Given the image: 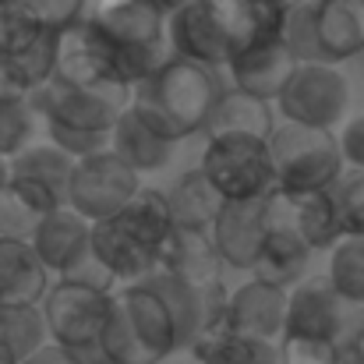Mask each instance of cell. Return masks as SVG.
<instances>
[{"label":"cell","instance_id":"28","mask_svg":"<svg viewBox=\"0 0 364 364\" xmlns=\"http://www.w3.org/2000/svg\"><path fill=\"white\" fill-rule=\"evenodd\" d=\"M141 283H149V287L159 294V301L166 304V311H170V318H173V326H177V343H181V350H191L195 340H198V333H202V294L191 290V287H184L181 279H173V276H166V272H152V276L141 279Z\"/></svg>","mask_w":364,"mask_h":364},{"label":"cell","instance_id":"40","mask_svg":"<svg viewBox=\"0 0 364 364\" xmlns=\"http://www.w3.org/2000/svg\"><path fill=\"white\" fill-rule=\"evenodd\" d=\"M350 354H354L358 364H364V322L354 329V336H350Z\"/></svg>","mask_w":364,"mask_h":364},{"label":"cell","instance_id":"11","mask_svg":"<svg viewBox=\"0 0 364 364\" xmlns=\"http://www.w3.org/2000/svg\"><path fill=\"white\" fill-rule=\"evenodd\" d=\"M75 159L53 145H28L14 159H7V191L18 195L36 216H50L68 209Z\"/></svg>","mask_w":364,"mask_h":364},{"label":"cell","instance_id":"3","mask_svg":"<svg viewBox=\"0 0 364 364\" xmlns=\"http://www.w3.org/2000/svg\"><path fill=\"white\" fill-rule=\"evenodd\" d=\"M82 21L117 53L127 89L166 60V11L156 0H89Z\"/></svg>","mask_w":364,"mask_h":364},{"label":"cell","instance_id":"13","mask_svg":"<svg viewBox=\"0 0 364 364\" xmlns=\"http://www.w3.org/2000/svg\"><path fill=\"white\" fill-rule=\"evenodd\" d=\"M265 230H290L311 251H333L343 241L329 191H272L262 202Z\"/></svg>","mask_w":364,"mask_h":364},{"label":"cell","instance_id":"7","mask_svg":"<svg viewBox=\"0 0 364 364\" xmlns=\"http://www.w3.org/2000/svg\"><path fill=\"white\" fill-rule=\"evenodd\" d=\"M138 191H141L138 173L121 156L103 149L96 156L75 159L71 188H68V209L78 213L89 223H100V220H110L114 213H121Z\"/></svg>","mask_w":364,"mask_h":364},{"label":"cell","instance_id":"21","mask_svg":"<svg viewBox=\"0 0 364 364\" xmlns=\"http://www.w3.org/2000/svg\"><path fill=\"white\" fill-rule=\"evenodd\" d=\"M117 297H121V304L127 308V315H131V322H134L141 343L156 354V361H166L170 354L181 350V343H177V326H173L166 304L159 301V294H156L149 283L121 287Z\"/></svg>","mask_w":364,"mask_h":364},{"label":"cell","instance_id":"5","mask_svg":"<svg viewBox=\"0 0 364 364\" xmlns=\"http://www.w3.org/2000/svg\"><path fill=\"white\" fill-rule=\"evenodd\" d=\"M198 170L209 177V184L220 191L223 202H265L276 191L269 141L262 138L247 134L209 138Z\"/></svg>","mask_w":364,"mask_h":364},{"label":"cell","instance_id":"43","mask_svg":"<svg viewBox=\"0 0 364 364\" xmlns=\"http://www.w3.org/2000/svg\"><path fill=\"white\" fill-rule=\"evenodd\" d=\"M347 364H358V361H354V358H350V361H347Z\"/></svg>","mask_w":364,"mask_h":364},{"label":"cell","instance_id":"32","mask_svg":"<svg viewBox=\"0 0 364 364\" xmlns=\"http://www.w3.org/2000/svg\"><path fill=\"white\" fill-rule=\"evenodd\" d=\"M343 237H364V170H343L329 188Z\"/></svg>","mask_w":364,"mask_h":364},{"label":"cell","instance_id":"18","mask_svg":"<svg viewBox=\"0 0 364 364\" xmlns=\"http://www.w3.org/2000/svg\"><path fill=\"white\" fill-rule=\"evenodd\" d=\"M223 265L230 269H255L262 244H265V220L262 202H227L209 230Z\"/></svg>","mask_w":364,"mask_h":364},{"label":"cell","instance_id":"34","mask_svg":"<svg viewBox=\"0 0 364 364\" xmlns=\"http://www.w3.org/2000/svg\"><path fill=\"white\" fill-rule=\"evenodd\" d=\"M7 4H14L32 25H39L43 32H53V36L78 25L89 7V0H7Z\"/></svg>","mask_w":364,"mask_h":364},{"label":"cell","instance_id":"20","mask_svg":"<svg viewBox=\"0 0 364 364\" xmlns=\"http://www.w3.org/2000/svg\"><path fill=\"white\" fill-rule=\"evenodd\" d=\"M315 32L326 64H343L364 53V0H318Z\"/></svg>","mask_w":364,"mask_h":364},{"label":"cell","instance_id":"9","mask_svg":"<svg viewBox=\"0 0 364 364\" xmlns=\"http://www.w3.org/2000/svg\"><path fill=\"white\" fill-rule=\"evenodd\" d=\"M276 107L287 124L333 131L350 107V82L333 64H301Z\"/></svg>","mask_w":364,"mask_h":364},{"label":"cell","instance_id":"44","mask_svg":"<svg viewBox=\"0 0 364 364\" xmlns=\"http://www.w3.org/2000/svg\"><path fill=\"white\" fill-rule=\"evenodd\" d=\"M0 4H7V0H0Z\"/></svg>","mask_w":364,"mask_h":364},{"label":"cell","instance_id":"24","mask_svg":"<svg viewBox=\"0 0 364 364\" xmlns=\"http://www.w3.org/2000/svg\"><path fill=\"white\" fill-rule=\"evenodd\" d=\"M110 152L121 156L134 173H149V170H163L173 159V141L159 138L127 103L110 131Z\"/></svg>","mask_w":364,"mask_h":364},{"label":"cell","instance_id":"37","mask_svg":"<svg viewBox=\"0 0 364 364\" xmlns=\"http://www.w3.org/2000/svg\"><path fill=\"white\" fill-rule=\"evenodd\" d=\"M340 138V152H343V163H350V170H364V114L350 117Z\"/></svg>","mask_w":364,"mask_h":364},{"label":"cell","instance_id":"29","mask_svg":"<svg viewBox=\"0 0 364 364\" xmlns=\"http://www.w3.org/2000/svg\"><path fill=\"white\" fill-rule=\"evenodd\" d=\"M100 347L107 354L110 364H159L156 354L141 343L127 308L121 304L117 290L110 294V311H107V326H103V336H100Z\"/></svg>","mask_w":364,"mask_h":364},{"label":"cell","instance_id":"12","mask_svg":"<svg viewBox=\"0 0 364 364\" xmlns=\"http://www.w3.org/2000/svg\"><path fill=\"white\" fill-rule=\"evenodd\" d=\"M53 78L64 85H75V89H89V92H127L131 96V89L124 85L117 53L85 21H78L57 36Z\"/></svg>","mask_w":364,"mask_h":364},{"label":"cell","instance_id":"25","mask_svg":"<svg viewBox=\"0 0 364 364\" xmlns=\"http://www.w3.org/2000/svg\"><path fill=\"white\" fill-rule=\"evenodd\" d=\"M202 131H205L209 138L247 134V138H262V141H269V134L276 131L272 103H262V100H255V96H244V92H237V89H223Z\"/></svg>","mask_w":364,"mask_h":364},{"label":"cell","instance_id":"15","mask_svg":"<svg viewBox=\"0 0 364 364\" xmlns=\"http://www.w3.org/2000/svg\"><path fill=\"white\" fill-rule=\"evenodd\" d=\"M28 244L46 272H57L60 279H68V276H78L85 262H92V223L71 209H57L36 223Z\"/></svg>","mask_w":364,"mask_h":364},{"label":"cell","instance_id":"4","mask_svg":"<svg viewBox=\"0 0 364 364\" xmlns=\"http://www.w3.org/2000/svg\"><path fill=\"white\" fill-rule=\"evenodd\" d=\"M269 159L279 191H329L347 166L336 131L287 121L269 134Z\"/></svg>","mask_w":364,"mask_h":364},{"label":"cell","instance_id":"2","mask_svg":"<svg viewBox=\"0 0 364 364\" xmlns=\"http://www.w3.org/2000/svg\"><path fill=\"white\" fill-rule=\"evenodd\" d=\"M220 92L223 89L209 68L170 53L145 82L134 85L131 107L159 138L177 145L205 127Z\"/></svg>","mask_w":364,"mask_h":364},{"label":"cell","instance_id":"6","mask_svg":"<svg viewBox=\"0 0 364 364\" xmlns=\"http://www.w3.org/2000/svg\"><path fill=\"white\" fill-rule=\"evenodd\" d=\"M110 294L114 290H107L92 279H82V276H68V279L53 283L39 308L50 340L60 350L100 347L107 311H110Z\"/></svg>","mask_w":364,"mask_h":364},{"label":"cell","instance_id":"17","mask_svg":"<svg viewBox=\"0 0 364 364\" xmlns=\"http://www.w3.org/2000/svg\"><path fill=\"white\" fill-rule=\"evenodd\" d=\"M287 294L290 290L269 287L262 279H247L237 290H230V304H227L230 333L276 343V336H283V322H287Z\"/></svg>","mask_w":364,"mask_h":364},{"label":"cell","instance_id":"38","mask_svg":"<svg viewBox=\"0 0 364 364\" xmlns=\"http://www.w3.org/2000/svg\"><path fill=\"white\" fill-rule=\"evenodd\" d=\"M255 7H262V11H269V14H290L294 7H304V4H315V0H251Z\"/></svg>","mask_w":364,"mask_h":364},{"label":"cell","instance_id":"22","mask_svg":"<svg viewBox=\"0 0 364 364\" xmlns=\"http://www.w3.org/2000/svg\"><path fill=\"white\" fill-rule=\"evenodd\" d=\"M46 276L50 272L36 258L32 244L0 237V304H32V308H39V301L50 290Z\"/></svg>","mask_w":364,"mask_h":364},{"label":"cell","instance_id":"23","mask_svg":"<svg viewBox=\"0 0 364 364\" xmlns=\"http://www.w3.org/2000/svg\"><path fill=\"white\" fill-rule=\"evenodd\" d=\"M166 205H170V220L173 230H188V234H209L220 209L227 205L220 198V191L209 184V177L195 166L188 173L177 177V184L166 191Z\"/></svg>","mask_w":364,"mask_h":364},{"label":"cell","instance_id":"27","mask_svg":"<svg viewBox=\"0 0 364 364\" xmlns=\"http://www.w3.org/2000/svg\"><path fill=\"white\" fill-rule=\"evenodd\" d=\"M43 311L32 304H0V364H25L46 347Z\"/></svg>","mask_w":364,"mask_h":364},{"label":"cell","instance_id":"35","mask_svg":"<svg viewBox=\"0 0 364 364\" xmlns=\"http://www.w3.org/2000/svg\"><path fill=\"white\" fill-rule=\"evenodd\" d=\"M32 107L25 100H0V159H14L21 149H28L32 138Z\"/></svg>","mask_w":364,"mask_h":364},{"label":"cell","instance_id":"26","mask_svg":"<svg viewBox=\"0 0 364 364\" xmlns=\"http://www.w3.org/2000/svg\"><path fill=\"white\" fill-rule=\"evenodd\" d=\"M308 258H311V247L301 241L297 234L290 230H265V244H262V255L255 262V279L269 283V287H279V290H290L304 279V269H308Z\"/></svg>","mask_w":364,"mask_h":364},{"label":"cell","instance_id":"39","mask_svg":"<svg viewBox=\"0 0 364 364\" xmlns=\"http://www.w3.org/2000/svg\"><path fill=\"white\" fill-rule=\"evenodd\" d=\"M25 364H75V361H71V358H68V354H64L57 343H46V347H43L36 358H28Z\"/></svg>","mask_w":364,"mask_h":364},{"label":"cell","instance_id":"14","mask_svg":"<svg viewBox=\"0 0 364 364\" xmlns=\"http://www.w3.org/2000/svg\"><path fill=\"white\" fill-rule=\"evenodd\" d=\"M227 68H230V78H234L237 92L255 96L262 103H276L301 64L290 57V50H287V43L276 28V32L262 36L258 43H251L247 50H241L237 57H230Z\"/></svg>","mask_w":364,"mask_h":364},{"label":"cell","instance_id":"41","mask_svg":"<svg viewBox=\"0 0 364 364\" xmlns=\"http://www.w3.org/2000/svg\"><path fill=\"white\" fill-rule=\"evenodd\" d=\"M156 4H159V7L166 11V14H173L177 7H184V4H191V0H156Z\"/></svg>","mask_w":364,"mask_h":364},{"label":"cell","instance_id":"1","mask_svg":"<svg viewBox=\"0 0 364 364\" xmlns=\"http://www.w3.org/2000/svg\"><path fill=\"white\" fill-rule=\"evenodd\" d=\"M173 237V220L166 195L141 188L121 213L92 223V262L117 283L131 287L159 272L163 247Z\"/></svg>","mask_w":364,"mask_h":364},{"label":"cell","instance_id":"42","mask_svg":"<svg viewBox=\"0 0 364 364\" xmlns=\"http://www.w3.org/2000/svg\"><path fill=\"white\" fill-rule=\"evenodd\" d=\"M7 188V159H0V191Z\"/></svg>","mask_w":364,"mask_h":364},{"label":"cell","instance_id":"16","mask_svg":"<svg viewBox=\"0 0 364 364\" xmlns=\"http://www.w3.org/2000/svg\"><path fill=\"white\" fill-rule=\"evenodd\" d=\"M166 39L173 46L177 57L202 64V68H227L230 50L223 43V32L209 11L205 0H191L184 7H177L173 14H166Z\"/></svg>","mask_w":364,"mask_h":364},{"label":"cell","instance_id":"8","mask_svg":"<svg viewBox=\"0 0 364 364\" xmlns=\"http://www.w3.org/2000/svg\"><path fill=\"white\" fill-rule=\"evenodd\" d=\"M350 304L333 290L329 276H308L287 294V322L283 340L308 343H350Z\"/></svg>","mask_w":364,"mask_h":364},{"label":"cell","instance_id":"19","mask_svg":"<svg viewBox=\"0 0 364 364\" xmlns=\"http://www.w3.org/2000/svg\"><path fill=\"white\" fill-rule=\"evenodd\" d=\"M159 272H166V276L181 279L184 287L205 294V290L223 283V258H220V251H216L209 234L173 230V237L163 247Z\"/></svg>","mask_w":364,"mask_h":364},{"label":"cell","instance_id":"33","mask_svg":"<svg viewBox=\"0 0 364 364\" xmlns=\"http://www.w3.org/2000/svg\"><path fill=\"white\" fill-rule=\"evenodd\" d=\"M315 4L294 7L279 21V36H283V43H287V50L297 64H326L322 50H318V32H315Z\"/></svg>","mask_w":364,"mask_h":364},{"label":"cell","instance_id":"10","mask_svg":"<svg viewBox=\"0 0 364 364\" xmlns=\"http://www.w3.org/2000/svg\"><path fill=\"white\" fill-rule=\"evenodd\" d=\"M32 114H39L46 127L82 131V134H110L127 107V92H89L50 78L32 100Z\"/></svg>","mask_w":364,"mask_h":364},{"label":"cell","instance_id":"31","mask_svg":"<svg viewBox=\"0 0 364 364\" xmlns=\"http://www.w3.org/2000/svg\"><path fill=\"white\" fill-rule=\"evenodd\" d=\"M198 364H279L276 343L265 340H251L241 333H223L213 343H205L202 350H195Z\"/></svg>","mask_w":364,"mask_h":364},{"label":"cell","instance_id":"36","mask_svg":"<svg viewBox=\"0 0 364 364\" xmlns=\"http://www.w3.org/2000/svg\"><path fill=\"white\" fill-rule=\"evenodd\" d=\"M43 216H36L18 195H11L7 188L0 191V237H11V241H28L36 223Z\"/></svg>","mask_w":364,"mask_h":364},{"label":"cell","instance_id":"30","mask_svg":"<svg viewBox=\"0 0 364 364\" xmlns=\"http://www.w3.org/2000/svg\"><path fill=\"white\" fill-rule=\"evenodd\" d=\"M329 283L350 304H364V237H343L329 255Z\"/></svg>","mask_w":364,"mask_h":364}]
</instances>
